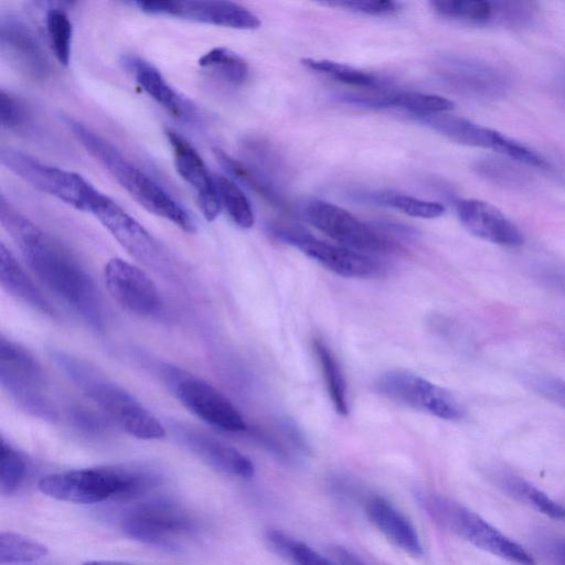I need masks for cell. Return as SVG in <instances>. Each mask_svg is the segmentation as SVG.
Instances as JSON below:
<instances>
[{
	"mask_svg": "<svg viewBox=\"0 0 565 565\" xmlns=\"http://www.w3.org/2000/svg\"><path fill=\"white\" fill-rule=\"evenodd\" d=\"M104 280L109 295L126 311L149 317L161 309L157 286L141 268L121 258H111L105 265Z\"/></svg>",
	"mask_w": 565,
	"mask_h": 565,
	"instance_id": "9a60e30c",
	"label": "cell"
},
{
	"mask_svg": "<svg viewBox=\"0 0 565 565\" xmlns=\"http://www.w3.org/2000/svg\"><path fill=\"white\" fill-rule=\"evenodd\" d=\"M67 376L124 431L139 439H160L166 435L159 419L124 388L87 363L64 353L54 355Z\"/></svg>",
	"mask_w": 565,
	"mask_h": 565,
	"instance_id": "277c9868",
	"label": "cell"
},
{
	"mask_svg": "<svg viewBox=\"0 0 565 565\" xmlns=\"http://www.w3.org/2000/svg\"><path fill=\"white\" fill-rule=\"evenodd\" d=\"M535 544L540 554L552 565H565V536L540 534Z\"/></svg>",
	"mask_w": 565,
	"mask_h": 565,
	"instance_id": "60d3db41",
	"label": "cell"
},
{
	"mask_svg": "<svg viewBox=\"0 0 565 565\" xmlns=\"http://www.w3.org/2000/svg\"><path fill=\"white\" fill-rule=\"evenodd\" d=\"M148 472L122 467H95L51 473L40 479L39 490L53 499L92 504L108 499L135 498L156 483Z\"/></svg>",
	"mask_w": 565,
	"mask_h": 565,
	"instance_id": "3957f363",
	"label": "cell"
},
{
	"mask_svg": "<svg viewBox=\"0 0 565 565\" xmlns=\"http://www.w3.org/2000/svg\"><path fill=\"white\" fill-rule=\"evenodd\" d=\"M46 30L51 50L62 65H68L72 51L73 28L68 15L61 7L46 11Z\"/></svg>",
	"mask_w": 565,
	"mask_h": 565,
	"instance_id": "d6a6232c",
	"label": "cell"
},
{
	"mask_svg": "<svg viewBox=\"0 0 565 565\" xmlns=\"http://www.w3.org/2000/svg\"><path fill=\"white\" fill-rule=\"evenodd\" d=\"M1 166L34 189L88 212L95 188L81 174L50 166L17 149L0 151Z\"/></svg>",
	"mask_w": 565,
	"mask_h": 565,
	"instance_id": "8992f818",
	"label": "cell"
},
{
	"mask_svg": "<svg viewBox=\"0 0 565 565\" xmlns=\"http://www.w3.org/2000/svg\"><path fill=\"white\" fill-rule=\"evenodd\" d=\"M524 3L488 0H434L433 10L445 18L472 24H488L494 21L521 22L527 17Z\"/></svg>",
	"mask_w": 565,
	"mask_h": 565,
	"instance_id": "44dd1931",
	"label": "cell"
},
{
	"mask_svg": "<svg viewBox=\"0 0 565 565\" xmlns=\"http://www.w3.org/2000/svg\"><path fill=\"white\" fill-rule=\"evenodd\" d=\"M327 4L371 15L391 14L398 10V3L390 0L335 1Z\"/></svg>",
	"mask_w": 565,
	"mask_h": 565,
	"instance_id": "ab89813d",
	"label": "cell"
},
{
	"mask_svg": "<svg viewBox=\"0 0 565 565\" xmlns=\"http://www.w3.org/2000/svg\"><path fill=\"white\" fill-rule=\"evenodd\" d=\"M476 172L486 180L502 186H521L527 175L523 170L501 159H482L475 164Z\"/></svg>",
	"mask_w": 565,
	"mask_h": 565,
	"instance_id": "d590c367",
	"label": "cell"
},
{
	"mask_svg": "<svg viewBox=\"0 0 565 565\" xmlns=\"http://www.w3.org/2000/svg\"><path fill=\"white\" fill-rule=\"evenodd\" d=\"M131 539L154 546H173L174 541L195 529L194 520L182 508L168 501H151L129 510L120 521Z\"/></svg>",
	"mask_w": 565,
	"mask_h": 565,
	"instance_id": "7c38bea8",
	"label": "cell"
},
{
	"mask_svg": "<svg viewBox=\"0 0 565 565\" xmlns=\"http://www.w3.org/2000/svg\"><path fill=\"white\" fill-rule=\"evenodd\" d=\"M306 218L337 244L363 254H384L394 249L382 233L355 217L345 209L322 200L305 204Z\"/></svg>",
	"mask_w": 565,
	"mask_h": 565,
	"instance_id": "9c48e42d",
	"label": "cell"
},
{
	"mask_svg": "<svg viewBox=\"0 0 565 565\" xmlns=\"http://www.w3.org/2000/svg\"><path fill=\"white\" fill-rule=\"evenodd\" d=\"M370 522L395 546L420 556L423 546L412 522L392 502L381 495L371 497L365 504Z\"/></svg>",
	"mask_w": 565,
	"mask_h": 565,
	"instance_id": "603a6c76",
	"label": "cell"
},
{
	"mask_svg": "<svg viewBox=\"0 0 565 565\" xmlns=\"http://www.w3.org/2000/svg\"><path fill=\"white\" fill-rule=\"evenodd\" d=\"M0 221L35 276L75 310L92 328L104 319L95 285L75 256L58 241L19 214L1 196Z\"/></svg>",
	"mask_w": 565,
	"mask_h": 565,
	"instance_id": "6da1fadb",
	"label": "cell"
},
{
	"mask_svg": "<svg viewBox=\"0 0 565 565\" xmlns=\"http://www.w3.org/2000/svg\"><path fill=\"white\" fill-rule=\"evenodd\" d=\"M0 50L10 65L33 82L49 78V57L33 29L20 17L8 13L0 18Z\"/></svg>",
	"mask_w": 565,
	"mask_h": 565,
	"instance_id": "2e32d148",
	"label": "cell"
},
{
	"mask_svg": "<svg viewBox=\"0 0 565 565\" xmlns=\"http://www.w3.org/2000/svg\"><path fill=\"white\" fill-rule=\"evenodd\" d=\"M376 387L396 403L445 420L463 416V408L450 392L409 371L385 372L379 377Z\"/></svg>",
	"mask_w": 565,
	"mask_h": 565,
	"instance_id": "ba28073f",
	"label": "cell"
},
{
	"mask_svg": "<svg viewBox=\"0 0 565 565\" xmlns=\"http://www.w3.org/2000/svg\"><path fill=\"white\" fill-rule=\"evenodd\" d=\"M121 63L142 90L172 117L193 125L199 121L196 108L179 95L151 63L136 55H125Z\"/></svg>",
	"mask_w": 565,
	"mask_h": 565,
	"instance_id": "ffe728a7",
	"label": "cell"
},
{
	"mask_svg": "<svg viewBox=\"0 0 565 565\" xmlns=\"http://www.w3.org/2000/svg\"><path fill=\"white\" fill-rule=\"evenodd\" d=\"M551 279L554 281L557 288L565 292V270L553 274Z\"/></svg>",
	"mask_w": 565,
	"mask_h": 565,
	"instance_id": "7bdbcfd3",
	"label": "cell"
},
{
	"mask_svg": "<svg viewBox=\"0 0 565 565\" xmlns=\"http://www.w3.org/2000/svg\"><path fill=\"white\" fill-rule=\"evenodd\" d=\"M301 63L311 71L324 74L347 85L365 88H374L379 85V81L373 75L347 64L318 58H303Z\"/></svg>",
	"mask_w": 565,
	"mask_h": 565,
	"instance_id": "836d02e7",
	"label": "cell"
},
{
	"mask_svg": "<svg viewBox=\"0 0 565 565\" xmlns=\"http://www.w3.org/2000/svg\"><path fill=\"white\" fill-rule=\"evenodd\" d=\"M0 281L7 292L23 303L42 315L54 316V309L3 243L0 244Z\"/></svg>",
	"mask_w": 565,
	"mask_h": 565,
	"instance_id": "d4e9b609",
	"label": "cell"
},
{
	"mask_svg": "<svg viewBox=\"0 0 565 565\" xmlns=\"http://www.w3.org/2000/svg\"><path fill=\"white\" fill-rule=\"evenodd\" d=\"M526 384L535 393L565 409V381L545 375H531Z\"/></svg>",
	"mask_w": 565,
	"mask_h": 565,
	"instance_id": "f35d334b",
	"label": "cell"
},
{
	"mask_svg": "<svg viewBox=\"0 0 565 565\" xmlns=\"http://www.w3.org/2000/svg\"><path fill=\"white\" fill-rule=\"evenodd\" d=\"M63 121L87 153L145 210L186 233L195 232V222L188 210L113 143L72 117L64 116Z\"/></svg>",
	"mask_w": 565,
	"mask_h": 565,
	"instance_id": "7a4b0ae2",
	"label": "cell"
},
{
	"mask_svg": "<svg viewBox=\"0 0 565 565\" xmlns=\"http://www.w3.org/2000/svg\"><path fill=\"white\" fill-rule=\"evenodd\" d=\"M49 553L46 545L12 531L0 533V563H30Z\"/></svg>",
	"mask_w": 565,
	"mask_h": 565,
	"instance_id": "1f68e13d",
	"label": "cell"
},
{
	"mask_svg": "<svg viewBox=\"0 0 565 565\" xmlns=\"http://www.w3.org/2000/svg\"><path fill=\"white\" fill-rule=\"evenodd\" d=\"M492 483L504 494L554 520H565V507L524 479L505 470L490 473Z\"/></svg>",
	"mask_w": 565,
	"mask_h": 565,
	"instance_id": "cb8c5ba5",
	"label": "cell"
},
{
	"mask_svg": "<svg viewBox=\"0 0 565 565\" xmlns=\"http://www.w3.org/2000/svg\"><path fill=\"white\" fill-rule=\"evenodd\" d=\"M375 202L398 210L409 216L420 218H436L444 214L443 204L435 201H426L402 193L384 192L376 194Z\"/></svg>",
	"mask_w": 565,
	"mask_h": 565,
	"instance_id": "e575fe53",
	"label": "cell"
},
{
	"mask_svg": "<svg viewBox=\"0 0 565 565\" xmlns=\"http://www.w3.org/2000/svg\"><path fill=\"white\" fill-rule=\"evenodd\" d=\"M131 4L148 14L174 17L217 26L238 30L260 26V20L255 13L232 1L138 0Z\"/></svg>",
	"mask_w": 565,
	"mask_h": 565,
	"instance_id": "4fadbf2b",
	"label": "cell"
},
{
	"mask_svg": "<svg viewBox=\"0 0 565 565\" xmlns=\"http://www.w3.org/2000/svg\"><path fill=\"white\" fill-rule=\"evenodd\" d=\"M373 107H398L413 116L448 113L455 104L443 96L418 92H397L382 97H374Z\"/></svg>",
	"mask_w": 565,
	"mask_h": 565,
	"instance_id": "4316f807",
	"label": "cell"
},
{
	"mask_svg": "<svg viewBox=\"0 0 565 565\" xmlns=\"http://www.w3.org/2000/svg\"><path fill=\"white\" fill-rule=\"evenodd\" d=\"M167 139L172 149L174 164L180 177L196 192L204 217L214 221L221 212V203L212 175L195 148L179 132L167 129Z\"/></svg>",
	"mask_w": 565,
	"mask_h": 565,
	"instance_id": "ac0fdd59",
	"label": "cell"
},
{
	"mask_svg": "<svg viewBox=\"0 0 565 565\" xmlns=\"http://www.w3.org/2000/svg\"><path fill=\"white\" fill-rule=\"evenodd\" d=\"M273 232L337 275L348 278H371L381 275L382 266L370 255L321 241L295 228L274 227Z\"/></svg>",
	"mask_w": 565,
	"mask_h": 565,
	"instance_id": "5bb4252c",
	"label": "cell"
},
{
	"mask_svg": "<svg viewBox=\"0 0 565 565\" xmlns=\"http://www.w3.org/2000/svg\"><path fill=\"white\" fill-rule=\"evenodd\" d=\"M221 206L232 221L242 228H250L255 217L250 203L241 188L230 178L214 174Z\"/></svg>",
	"mask_w": 565,
	"mask_h": 565,
	"instance_id": "f546056e",
	"label": "cell"
},
{
	"mask_svg": "<svg viewBox=\"0 0 565 565\" xmlns=\"http://www.w3.org/2000/svg\"><path fill=\"white\" fill-rule=\"evenodd\" d=\"M415 497L424 512L444 530L508 562L535 565L522 545L461 503L429 490H417Z\"/></svg>",
	"mask_w": 565,
	"mask_h": 565,
	"instance_id": "5b68a950",
	"label": "cell"
},
{
	"mask_svg": "<svg viewBox=\"0 0 565 565\" xmlns=\"http://www.w3.org/2000/svg\"><path fill=\"white\" fill-rule=\"evenodd\" d=\"M31 115L25 104L4 89L0 90V124L8 130L19 131L30 124Z\"/></svg>",
	"mask_w": 565,
	"mask_h": 565,
	"instance_id": "74e56055",
	"label": "cell"
},
{
	"mask_svg": "<svg viewBox=\"0 0 565 565\" xmlns=\"http://www.w3.org/2000/svg\"><path fill=\"white\" fill-rule=\"evenodd\" d=\"M174 393L186 409L205 423L226 431L246 430V423L238 409L205 381L182 377L174 384Z\"/></svg>",
	"mask_w": 565,
	"mask_h": 565,
	"instance_id": "e0dca14e",
	"label": "cell"
},
{
	"mask_svg": "<svg viewBox=\"0 0 565 565\" xmlns=\"http://www.w3.org/2000/svg\"><path fill=\"white\" fill-rule=\"evenodd\" d=\"M0 383L25 409L43 418H54L55 412L43 394L44 377L38 362L24 349L0 339Z\"/></svg>",
	"mask_w": 565,
	"mask_h": 565,
	"instance_id": "30bf717a",
	"label": "cell"
},
{
	"mask_svg": "<svg viewBox=\"0 0 565 565\" xmlns=\"http://www.w3.org/2000/svg\"><path fill=\"white\" fill-rule=\"evenodd\" d=\"M83 565H134L126 562H119V561H88L85 562Z\"/></svg>",
	"mask_w": 565,
	"mask_h": 565,
	"instance_id": "ee69618b",
	"label": "cell"
},
{
	"mask_svg": "<svg viewBox=\"0 0 565 565\" xmlns=\"http://www.w3.org/2000/svg\"><path fill=\"white\" fill-rule=\"evenodd\" d=\"M180 436L186 447L211 468L242 479L254 476V463L236 448L192 429H182Z\"/></svg>",
	"mask_w": 565,
	"mask_h": 565,
	"instance_id": "7402d4cb",
	"label": "cell"
},
{
	"mask_svg": "<svg viewBox=\"0 0 565 565\" xmlns=\"http://www.w3.org/2000/svg\"><path fill=\"white\" fill-rule=\"evenodd\" d=\"M461 225L473 236L505 247L522 245L524 237L519 227L494 205L477 200L462 199L456 203Z\"/></svg>",
	"mask_w": 565,
	"mask_h": 565,
	"instance_id": "d6986e66",
	"label": "cell"
},
{
	"mask_svg": "<svg viewBox=\"0 0 565 565\" xmlns=\"http://www.w3.org/2000/svg\"><path fill=\"white\" fill-rule=\"evenodd\" d=\"M88 212L106 227L126 252L156 270L168 267L169 255L159 242L113 199L95 190Z\"/></svg>",
	"mask_w": 565,
	"mask_h": 565,
	"instance_id": "52a82bcc",
	"label": "cell"
},
{
	"mask_svg": "<svg viewBox=\"0 0 565 565\" xmlns=\"http://www.w3.org/2000/svg\"><path fill=\"white\" fill-rule=\"evenodd\" d=\"M312 349L321 369L329 397L335 411L340 415H348L349 402L347 381L338 358L330 347L320 338L313 339Z\"/></svg>",
	"mask_w": 565,
	"mask_h": 565,
	"instance_id": "484cf974",
	"label": "cell"
},
{
	"mask_svg": "<svg viewBox=\"0 0 565 565\" xmlns=\"http://www.w3.org/2000/svg\"><path fill=\"white\" fill-rule=\"evenodd\" d=\"M214 154L224 170L244 186L273 205L281 206L284 204L273 184L259 171L232 158L222 149H215Z\"/></svg>",
	"mask_w": 565,
	"mask_h": 565,
	"instance_id": "83f0119b",
	"label": "cell"
},
{
	"mask_svg": "<svg viewBox=\"0 0 565 565\" xmlns=\"http://www.w3.org/2000/svg\"><path fill=\"white\" fill-rule=\"evenodd\" d=\"M265 540L274 552L292 565H335L307 544L284 532L268 530Z\"/></svg>",
	"mask_w": 565,
	"mask_h": 565,
	"instance_id": "4dcf8cb0",
	"label": "cell"
},
{
	"mask_svg": "<svg viewBox=\"0 0 565 565\" xmlns=\"http://www.w3.org/2000/svg\"><path fill=\"white\" fill-rule=\"evenodd\" d=\"M199 65L226 83L236 86L243 84L249 73L247 63L238 54L223 46L204 53L199 58Z\"/></svg>",
	"mask_w": 565,
	"mask_h": 565,
	"instance_id": "f1b7e54d",
	"label": "cell"
},
{
	"mask_svg": "<svg viewBox=\"0 0 565 565\" xmlns=\"http://www.w3.org/2000/svg\"><path fill=\"white\" fill-rule=\"evenodd\" d=\"M334 558L341 563L342 565H366L362 559H360L356 555L352 554L350 551L337 547L333 550Z\"/></svg>",
	"mask_w": 565,
	"mask_h": 565,
	"instance_id": "b9f144b4",
	"label": "cell"
},
{
	"mask_svg": "<svg viewBox=\"0 0 565 565\" xmlns=\"http://www.w3.org/2000/svg\"><path fill=\"white\" fill-rule=\"evenodd\" d=\"M25 476V462L20 454L1 439L0 450V491L2 494L13 493Z\"/></svg>",
	"mask_w": 565,
	"mask_h": 565,
	"instance_id": "8d00e7d4",
	"label": "cell"
},
{
	"mask_svg": "<svg viewBox=\"0 0 565 565\" xmlns=\"http://www.w3.org/2000/svg\"><path fill=\"white\" fill-rule=\"evenodd\" d=\"M415 118L447 139L460 145L491 149L518 163L534 167L540 154L534 149L469 119L439 113Z\"/></svg>",
	"mask_w": 565,
	"mask_h": 565,
	"instance_id": "8fae6325",
	"label": "cell"
}]
</instances>
